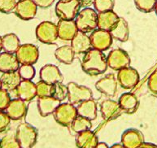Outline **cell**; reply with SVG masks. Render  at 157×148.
I'll use <instances>...</instances> for the list:
<instances>
[{
    "label": "cell",
    "mask_w": 157,
    "mask_h": 148,
    "mask_svg": "<svg viewBox=\"0 0 157 148\" xmlns=\"http://www.w3.org/2000/svg\"><path fill=\"white\" fill-rule=\"evenodd\" d=\"M148 88L152 94L157 95V71L151 75L148 80Z\"/></svg>",
    "instance_id": "41"
},
{
    "label": "cell",
    "mask_w": 157,
    "mask_h": 148,
    "mask_svg": "<svg viewBox=\"0 0 157 148\" xmlns=\"http://www.w3.org/2000/svg\"><path fill=\"white\" fill-rule=\"evenodd\" d=\"M78 116L94 120L97 118V104L93 99L82 102L77 107Z\"/></svg>",
    "instance_id": "27"
},
{
    "label": "cell",
    "mask_w": 157,
    "mask_h": 148,
    "mask_svg": "<svg viewBox=\"0 0 157 148\" xmlns=\"http://www.w3.org/2000/svg\"><path fill=\"white\" fill-rule=\"evenodd\" d=\"M95 148H109V146L105 142H98Z\"/></svg>",
    "instance_id": "45"
},
{
    "label": "cell",
    "mask_w": 157,
    "mask_h": 148,
    "mask_svg": "<svg viewBox=\"0 0 157 148\" xmlns=\"http://www.w3.org/2000/svg\"><path fill=\"white\" fill-rule=\"evenodd\" d=\"M82 68L88 75L96 76L105 73L108 68L107 57L103 51L91 48L85 53L82 60Z\"/></svg>",
    "instance_id": "1"
},
{
    "label": "cell",
    "mask_w": 157,
    "mask_h": 148,
    "mask_svg": "<svg viewBox=\"0 0 157 148\" xmlns=\"http://www.w3.org/2000/svg\"><path fill=\"white\" fill-rule=\"evenodd\" d=\"M92 48L98 50L100 51H107L112 47L113 38L109 31L103 30L100 28H96L90 36Z\"/></svg>",
    "instance_id": "10"
},
{
    "label": "cell",
    "mask_w": 157,
    "mask_h": 148,
    "mask_svg": "<svg viewBox=\"0 0 157 148\" xmlns=\"http://www.w3.org/2000/svg\"><path fill=\"white\" fill-rule=\"evenodd\" d=\"M70 46L75 55L85 54L92 48L90 36L81 31H78L74 38L71 40Z\"/></svg>",
    "instance_id": "20"
},
{
    "label": "cell",
    "mask_w": 157,
    "mask_h": 148,
    "mask_svg": "<svg viewBox=\"0 0 157 148\" xmlns=\"http://www.w3.org/2000/svg\"><path fill=\"white\" fill-rule=\"evenodd\" d=\"M0 148H1V139H0Z\"/></svg>",
    "instance_id": "50"
},
{
    "label": "cell",
    "mask_w": 157,
    "mask_h": 148,
    "mask_svg": "<svg viewBox=\"0 0 157 148\" xmlns=\"http://www.w3.org/2000/svg\"><path fill=\"white\" fill-rule=\"evenodd\" d=\"M115 1L114 0H94V10L98 12L112 11L114 8Z\"/></svg>",
    "instance_id": "35"
},
{
    "label": "cell",
    "mask_w": 157,
    "mask_h": 148,
    "mask_svg": "<svg viewBox=\"0 0 157 148\" xmlns=\"http://www.w3.org/2000/svg\"><path fill=\"white\" fill-rule=\"evenodd\" d=\"M2 50V37L0 36V52Z\"/></svg>",
    "instance_id": "47"
},
{
    "label": "cell",
    "mask_w": 157,
    "mask_h": 148,
    "mask_svg": "<svg viewBox=\"0 0 157 148\" xmlns=\"http://www.w3.org/2000/svg\"><path fill=\"white\" fill-rule=\"evenodd\" d=\"M38 12V6L33 0H20L14 10L15 14L20 19L29 21L35 17Z\"/></svg>",
    "instance_id": "12"
},
{
    "label": "cell",
    "mask_w": 157,
    "mask_h": 148,
    "mask_svg": "<svg viewBox=\"0 0 157 148\" xmlns=\"http://www.w3.org/2000/svg\"><path fill=\"white\" fill-rule=\"evenodd\" d=\"M75 53L71 46H62L55 51V57L64 64H71L73 62Z\"/></svg>",
    "instance_id": "30"
},
{
    "label": "cell",
    "mask_w": 157,
    "mask_h": 148,
    "mask_svg": "<svg viewBox=\"0 0 157 148\" xmlns=\"http://www.w3.org/2000/svg\"><path fill=\"white\" fill-rule=\"evenodd\" d=\"M68 99L70 104L75 105L79 104L82 102L93 99V92L90 88L84 85H80L75 82L68 83Z\"/></svg>",
    "instance_id": "7"
},
{
    "label": "cell",
    "mask_w": 157,
    "mask_h": 148,
    "mask_svg": "<svg viewBox=\"0 0 157 148\" xmlns=\"http://www.w3.org/2000/svg\"><path fill=\"white\" fill-rule=\"evenodd\" d=\"M56 25L58 29V38L65 42H71V40L78 32V27L74 20H59Z\"/></svg>",
    "instance_id": "18"
},
{
    "label": "cell",
    "mask_w": 157,
    "mask_h": 148,
    "mask_svg": "<svg viewBox=\"0 0 157 148\" xmlns=\"http://www.w3.org/2000/svg\"><path fill=\"white\" fill-rule=\"evenodd\" d=\"M100 112L103 118L107 121L115 120L123 113L118 102L112 99H106L102 102Z\"/></svg>",
    "instance_id": "15"
},
{
    "label": "cell",
    "mask_w": 157,
    "mask_h": 148,
    "mask_svg": "<svg viewBox=\"0 0 157 148\" xmlns=\"http://www.w3.org/2000/svg\"><path fill=\"white\" fill-rule=\"evenodd\" d=\"M16 56L21 65H33L39 58V50L31 43L22 44L16 52Z\"/></svg>",
    "instance_id": "8"
},
{
    "label": "cell",
    "mask_w": 157,
    "mask_h": 148,
    "mask_svg": "<svg viewBox=\"0 0 157 148\" xmlns=\"http://www.w3.org/2000/svg\"><path fill=\"white\" fill-rule=\"evenodd\" d=\"M1 148H21L16 138V134H7L1 139Z\"/></svg>",
    "instance_id": "36"
},
{
    "label": "cell",
    "mask_w": 157,
    "mask_h": 148,
    "mask_svg": "<svg viewBox=\"0 0 157 148\" xmlns=\"http://www.w3.org/2000/svg\"><path fill=\"white\" fill-rule=\"evenodd\" d=\"M61 104V101L58 99H55L54 97H42L38 98V108L40 115L46 117L47 116L52 115L54 113L59 104Z\"/></svg>",
    "instance_id": "22"
},
{
    "label": "cell",
    "mask_w": 157,
    "mask_h": 148,
    "mask_svg": "<svg viewBox=\"0 0 157 148\" xmlns=\"http://www.w3.org/2000/svg\"><path fill=\"white\" fill-rule=\"evenodd\" d=\"M2 45L5 52L15 54L21 46V42L15 33H7L2 37Z\"/></svg>",
    "instance_id": "29"
},
{
    "label": "cell",
    "mask_w": 157,
    "mask_h": 148,
    "mask_svg": "<svg viewBox=\"0 0 157 148\" xmlns=\"http://www.w3.org/2000/svg\"><path fill=\"white\" fill-rule=\"evenodd\" d=\"M117 79L113 73H109L95 83L97 90L110 98L116 95L117 91Z\"/></svg>",
    "instance_id": "13"
},
{
    "label": "cell",
    "mask_w": 157,
    "mask_h": 148,
    "mask_svg": "<svg viewBox=\"0 0 157 148\" xmlns=\"http://www.w3.org/2000/svg\"><path fill=\"white\" fill-rule=\"evenodd\" d=\"M21 78L18 71L17 72H10V73H3L0 81L2 83V89L7 91H13L16 90L17 86L21 82Z\"/></svg>",
    "instance_id": "28"
},
{
    "label": "cell",
    "mask_w": 157,
    "mask_h": 148,
    "mask_svg": "<svg viewBox=\"0 0 157 148\" xmlns=\"http://www.w3.org/2000/svg\"><path fill=\"white\" fill-rule=\"evenodd\" d=\"M39 78L41 81L50 85L62 82L63 77L60 70L54 64H46L40 69Z\"/></svg>",
    "instance_id": "14"
},
{
    "label": "cell",
    "mask_w": 157,
    "mask_h": 148,
    "mask_svg": "<svg viewBox=\"0 0 157 148\" xmlns=\"http://www.w3.org/2000/svg\"><path fill=\"white\" fill-rule=\"evenodd\" d=\"M81 9L79 0H59L56 5V14L59 20L73 21Z\"/></svg>",
    "instance_id": "4"
},
{
    "label": "cell",
    "mask_w": 157,
    "mask_h": 148,
    "mask_svg": "<svg viewBox=\"0 0 157 148\" xmlns=\"http://www.w3.org/2000/svg\"><path fill=\"white\" fill-rule=\"evenodd\" d=\"M109 32L113 38H115L120 42H124L129 39V25L123 17H120L117 23L116 24L115 26Z\"/></svg>",
    "instance_id": "26"
},
{
    "label": "cell",
    "mask_w": 157,
    "mask_h": 148,
    "mask_svg": "<svg viewBox=\"0 0 157 148\" xmlns=\"http://www.w3.org/2000/svg\"><path fill=\"white\" fill-rule=\"evenodd\" d=\"M38 40L45 44H54L58 39L57 25L52 21H42L35 30Z\"/></svg>",
    "instance_id": "6"
},
{
    "label": "cell",
    "mask_w": 157,
    "mask_h": 148,
    "mask_svg": "<svg viewBox=\"0 0 157 148\" xmlns=\"http://www.w3.org/2000/svg\"><path fill=\"white\" fill-rule=\"evenodd\" d=\"M16 94L18 99L26 103L32 101L37 96L36 84L32 80H21L16 89Z\"/></svg>",
    "instance_id": "19"
},
{
    "label": "cell",
    "mask_w": 157,
    "mask_h": 148,
    "mask_svg": "<svg viewBox=\"0 0 157 148\" xmlns=\"http://www.w3.org/2000/svg\"><path fill=\"white\" fill-rule=\"evenodd\" d=\"M35 4L41 8H48L54 3L55 0H33Z\"/></svg>",
    "instance_id": "42"
},
{
    "label": "cell",
    "mask_w": 157,
    "mask_h": 148,
    "mask_svg": "<svg viewBox=\"0 0 157 148\" xmlns=\"http://www.w3.org/2000/svg\"><path fill=\"white\" fill-rule=\"evenodd\" d=\"M75 22L78 31L82 33H92L98 28V13L90 7L84 8L80 11Z\"/></svg>",
    "instance_id": "2"
},
{
    "label": "cell",
    "mask_w": 157,
    "mask_h": 148,
    "mask_svg": "<svg viewBox=\"0 0 157 148\" xmlns=\"http://www.w3.org/2000/svg\"><path fill=\"white\" fill-rule=\"evenodd\" d=\"M137 148H157V145L154 143H150V142H143L142 145Z\"/></svg>",
    "instance_id": "44"
},
{
    "label": "cell",
    "mask_w": 157,
    "mask_h": 148,
    "mask_svg": "<svg viewBox=\"0 0 157 148\" xmlns=\"http://www.w3.org/2000/svg\"><path fill=\"white\" fill-rule=\"evenodd\" d=\"M28 111V105L26 102L20 99H11L6 108V113L11 120H19L25 116Z\"/></svg>",
    "instance_id": "17"
},
{
    "label": "cell",
    "mask_w": 157,
    "mask_h": 148,
    "mask_svg": "<svg viewBox=\"0 0 157 148\" xmlns=\"http://www.w3.org/2000/svg\"><path fill=\"white\" fill-rule=\"evenodd\" d=\"M20 63L16 55L8 52H0V72L10 73L19 70Z\"/></svg>",
    "instance_id": "23"
},
{
    "label": "cell",
    "mask_w": 157,
    "mask_h": 148,
    "mask_svg": "<svg viewBox=\"0 0 157 148\" xmlns=\"http://www.w3.org/2000/svg\"><path fill=\"white\" fill-rule=\"evenodd\" d=\"M80 6L83 8H88L94 5V0H79Z\"/></svg>",
    "instance_id": "43"
},
{
    "label": "cell",
    "mask_w": 157,
    "mask_h": 148,
    "mask_svg": "<svg viewBox=\"0 0 157 148\" xmlns=\"http://www.w3.org/2000/svg\"><path fill=\"white\" fill-rule=\"evenodd\" d=\"M36 89H37V96L38 98L52 96L53 85L47 84L42 81H39L36 83Z\"/></svg>",
    "instance_id": "34"
},
{
    "label": "cell",
    "mask_w": 157,
    "mask_h": 148,
    "mask_svg": "<svg viewBox=\"0 0 157 148\" xmlns=\"http://www.w3.org/2000/svg\"><path fill=\"white\" fill-rule=\"evenodd\" d=\"M157 0H134V4L140 12L149 13L155 10Z\"/></svg>",
    "instance_id": "33"
},
{
    "label": "cell",
    "mask_w": 157,
    "mask_h": 148,
    "mask_svg": "<svg viewBox=\"0 0 157 148\" xmlns=\"http://www.w3.org/2000/svg\"><path fill=\"white\" fill-rule=\"evenodd\" d=\"M120 17L116 12L112 11L98 12V28L103 30L110 31L117 23Z\"/></svg>",
    "instance_id": "24"
},
{
    "label": "cell",
    "mask_w": 157,
    "mask_h": 148,
    "mask_svg": "<svg viewBox=\"0 0 157 148\" xmlns=\"http://www.w3.org/2000/svg\"><path fill=\"white\" fill-rule=\"evenodd\" d=\"M11 122V119L6 112L0 111V133L6 131Z\"/></svg>",
    "instance_id": "40"
},
{
    "label": "cell",
    "mask_w": 157,
    "mask_h": 148,
    "mask_svg": "<svg viewBox=\"0 0 157 148\" xmlns=\"http://www.w3.org/2000/svg\"><path fill=\"white\" fill-rule=\"evenodd\" d=\"M17 3V0H0V12L8 14L14 12Z\"/></svg>",
    "instance_id": "38"
},
{
    "label": "cell",
    "mask_w": 157,
    "mask_h": 148,
    "mask_svg": "<svg viewBox=\"0 0 157 148\" xmlns=\"http://www.w3.org/2000/svg\"><path fill=\"white\" fill-rule=\"evenodd\" d=\"M108 67L115 71L127 68L130 65V57L124 50L121 48L112 50L107 56Z\"/></svg>",
    "instance_id": "9"
},
{
    "label": "cell",
    "mask_w": 157,
    "mask_h": 148,
    "mask_svg": "<svg viewBox=\"0 0 157 148\" xmlns=\"http://www.w3.org/2000/svg\"><path fill=\"white\" fill-rule=\"evenodd\" d=\"M10 101H11V97L8 91L3 89H0V111L6 110Z\"/></svg>",
    "instance_id": "39"
},
{
    "label": "cell",
    "mask_w": 157,
    "mask_h": 148,
    "mask_svg": "<svg viewBox=\"0 0 157 148\" xmlns=\"http://www.w3.org/2000/svg\"><path fill=\"white\" fill-rule=\"evenodd\" d=\"M19 1H20V0H19Z\"/></svg>",
    "instance_id": "51"
},
{
    "label": "cell",
    "mask_w": 157,
    "mask_h": 148,
    "mask_svg": "<svg viewBox=\"0 0 157 148\" xmlns=\"http://www.w3.org/2000/svg\"><path fill=\"white\" fill-rule=\"evenodd\" d=\"M71 129L73 133L78 134L82 132L90 130L92 128L91 120L81 116H78L70 125Z\"/></svg>",
    "instance_id": "31"
},
{
    "label": "cell",
    "mask_w": 157,
    "mask_h": 148,
    "mask_svg": "<svg viewBox=\"0 0 157 148\" xmlns=\"http://www.w3.org/2000/svg\"><path fill=\"white\" fill-rule=\"evenodd\" d=\"M98 143V137L90 129L80 133L76 138V145L78 148H95Z\"/></svg>",
    "instance_id": "25"
},
{
    "label": "cell",
    "mask_w": 157,
    "mask_h": 148,
    "mask_svg": "<svg viewBox=\"0 0 157 148\" xmlns=\"http://www.w3.org/2000/svg\"><path fill=\"white\" fill-rule=\"evenodd\" d=\"M118 104L123 111V112L127 114H133L138 110L139 101L138 98L133 93H124L120 96Z\"/></svg>",
    "instance_id": "21"
},
{
    "label": "cell",
    "mask_w": 157,
    "mask_h": 148,
    "mask_svg": "<svg viewBox=\"0 0 157 148\" xmlns=\"http://www.w3.org/2000/svg\"><path fill=\"white\" fill-rule=\"evenodd\" d=\"M56 121L62 126L68 127L78 116L77 107L70 104H60L53 113Z\"/></svg>",
    "instance_id": "5"
},
{
    "label": "cell",
    "mask_w": 157,
    "mask_h": 148,
    "mask_svg": "<svg viewBox=\"0 0 157 148\" xmlns=\"http://www.w3.org/2000/svg\"><path fill=\"white\" fill-rule=\"evenodd\" d=\"M16 138L21 148H32L38 139V129L29 123H21L16 130Z\"/></svg>",
    "instance_id": "3"
},
{
    "label": "cell",
    "mask_w": 157,
    "mask_h": 148,
    "mask_svg": "<svg viewBox=\"0 0 157 148\" xmlns=\"http://www.w3.org/2000/svg\"><path fill=\"white\" fill-rule=\"evenodd\" d=\"M155 12L157 15V2H156V4H155Z\"/></svg>",
    "instance_id": "48"
},
{
    "label": "cell",
    "mask_w": 157,
    "mask_h": 148,
    "mask_svg": "<svg viewBox=\"0 0 157 148\" xmlns=\"http://www.w3.org/2000/svg\"><path fill=\"white\" fill-rule=\"evenodd\" d=\"M52 97L59 101H63L68 97V87L62 82H57L53 85Z\"/></svg>",
    "instance_id": "32"
},
{
    "label": "cell",
    "mask_w": 157,
    "mask_h": 148,
    "mask_svg": "<svg viewBox=\"0 0 157 148\" xmlns=\"http://www.w3.org/2000/svg\"><path fill=\"white\" fill-rule=\"evenodd\" d=\"M139 73L132 67L122 68L118 71L117 82L124 89H133L139 82Z\"/></svg>",
    "instance_id": "11"
},
{
    "label": "cell",
    "mask_w": 157,
    "mask_h": 148,
    "mask_svg": "<svg viewBox=\"0 0 157 148\" xmlns=\"http://www.w3.org/2000/svg\"><path fill=\"white\" fill-rule=\"evenodd\" d=\"M18 73L22 80H33L35 77L36 70L33 65H21Z\"/></svg>",
    "instance_id": "37"
},
{
    "label": "cell",
    "mask_w": 157,
    "mask_h": 148,
    "mask_svg": "<svg viewBox=\"0 0 157 148\" xmlns=\"http://www.w3.org/2000/svg\"><path fill=\"white\" fill-rule=\"evenodd\" d=\"M0 89H2V83H1V81H0Z\"/></svg>",
    "instance_id": "49"
},
{
    "label": "cell",
    "mask_w": 157,
    "mask_h": 148,
    "mask_svg": "<svg viewBox=\"0 0 157 148\" xmlns=\"http://www.w3.org/2000/svg\"><path fill=\"white\" fill-rule=\"evenodd\" d=\"M121 141L124 148H137L144 142V136L138 129H129L122 134Z\"/></svg>",
    "instance_id": "16"
},
{
    "label": "cell",
    "mask_w": 157,
    "mask_h": 148,
    "mask_svg": "<svg viewBox=\"0 0 157 148\" xmlns=\"http://www.w3.org/2000/svg\"><path fill=\"white\" fill-rule=\"evenodd\" d=\"M109 148H124V147L122 146L121 144L116 143V144H114V145H113V146H111V147H109Z\"/></svg>",
    "instance_id": "46"
}]
</instances>
